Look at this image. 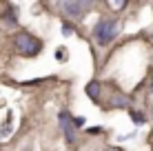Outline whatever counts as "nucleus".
<instances>
[{"label": "nucleus", "mask_w": 153, "mask_h": 151, "mask_svg": "<svg viewBox=\"0 0 153 151\" xmlns=\"http://www.w3.org/2000/svg\"><path fill=\"white\" fill-rule=\"evenodd\" d=\"M115 36H118V22L111 18L98 20L96 27H93V38L98 45H109L111 40H115Z\"/></svg>", "instance_id": "f03ea898"}, {"label": "nucleus", "mask_w": 153, "mask_h": 151, "mask_svg": "<svg viewBox=\"0 0 153 151\" xmlns=\"http://www.w3.org/2000/svg\"><path fill=\"white\" fill-rule=\"evenodd\" d=\"M73 122H76V127H82V124L87 122V120H84V118L80 116V118H73Z\"/></svg>", "instance_id": "0eeeda50"}, {"label": "nucleus", "mask_w": 153, "mask_h": 151, "mask_svg": "<svg viewBox=\"0 0 153 151\" xmlns=\"http://www.w3.org/2000/svg\"><path fill=\"white\" fill-rule=\"evenodd\" d=\"M131 100L126 96H113L111 98V107H129Z\"/></svg>", "instance_id": "39448f33"}, {"label": "nucleus", "mask_w": 153, "mask_h": 151, "mask_svg": "<svg viewBox=\"0 0 153 151\" xmlns=\"http://www.w3.org/2000/svg\"><path fill=\"white\" fill-rule=\"evenodd\" d=\"M131 120H133L135 124H144V116L138 113V111H131Z\"/></svg>", "instance_id": "423d86ee"}, {"label": "nucleus", "mask_w": 153, "mask_h": 151, "mask_svg": "<svg viewBox=\"0 0 153 151\" xmlns=\"http://www.w3.org/2000/svg\"><path fill=\"white\" fill-rule=\"evenodd\" d=\"M104 151H120V149H115V147H107Z\"/></svg>", "instance_id": "9d476101"}, {"label": "nucleus", "mask_w": 153, "mask_h": 151, "mask_svg": "<svg viewBox=\"0 0 153 151\" xmlns=\"http://www.w3.org/2000/svg\"><path fill=\"white\" fill-rule=\"evenodd\" d=\"M13 45H16V51H18L20 56H29V58H31V56H38L40 49H42V42L36 38L33 33H27V31L16 33Z\"/></svg>", "instance_id": "f257e3e1"}, {"label": "nucleus", "mask_w": 153, "mask_h": 151, "mask_svg": "<svg viewBox=\"0 0 153 151\" xmlns=\"http://www.w3.org/2000/svg\"><path fill=\"white\" fill-rule=\"evenodd\" d=\"M111 7H113V9H124L126 2H111Z\"/></svg>", "instance_id": "6e6552de"}, {"label": "nucleus", "mask_w": 153, "mask_h": 151, "mask_svg": "<svg viewBox=\"0 0 153 151\" xmlns=\"http://www.w3.org/2000/svg\"><path fill=\"white\" fill-rule=\"evenodd\" d=\"M58 120H60V127H62V133H65V138H67V142L73 144L78 140L76 136V122H73V118H71V113L67 111H60V116H58Z\"/></svg>", "instance_id": "20e7f679"}, {"label": "nucleus", "mask_w": 153, "mask_h": 151, "mask_svg": "<svg viewBox=\"0 0 153 151\" xmlns=\"http://www.w3.org/2000/svg\"><path fill=\"white\" fill-rule=\"evenodd\" d=\"M62 31H65V33H67V36H71V33H73V29L69 27V25H62Z\"/></svg>", "instance_id": "1a4fd4ad"}, {"label": "nucleus", "mask_w": 153, "mask_h": 151, "mask_svg": "<svg viewBox=\"0 0 153 151\" xmlns=\"http://www.w3.org/2000/svg\"><path fill=\"white\" fill-rule=\"evenodd\" d=\"M93 7V2L89 0H76V2H62V11L73 20H82L89 13V9Z\"/></svg>", "instance_id": "7ed1b4c3"}]
</instances>
